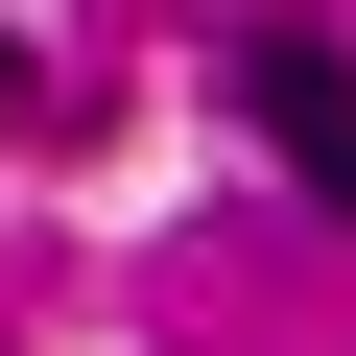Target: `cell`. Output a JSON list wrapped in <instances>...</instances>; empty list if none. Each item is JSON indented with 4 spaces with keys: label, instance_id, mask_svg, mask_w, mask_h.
Here are the masks:
<instances>
[{
    "label": "cell",
    "instance_id": "2",
    "mask_svg": "<svg viewBox=\"0 0 356 356\" xmlns=\"http://www.w3.org/2000/svg\"><path fill=\"white\" fill-rule=\"evenodd\" d=\"M0 119H24V24H0Z\"/></svg>",
    "mask_w": 356,
    "mask_h": 356
},
{
    "label": "cell",
    "instance_id": "1",
    "mask_svg": "<svg viewBox=\"0 0 356 356\" xmlns=\"http://www.w3.org/2000/svg\"><path fill=\"white\" fill-rule=\"evenodd\" d=\"M238 119H261V143H285V166H309V191H332V214H356V72H332V48H309V24H285V48H238Z\"/></svg>",
    "mask_w": 356,
    "mask_h": 356
}]
</instances>
